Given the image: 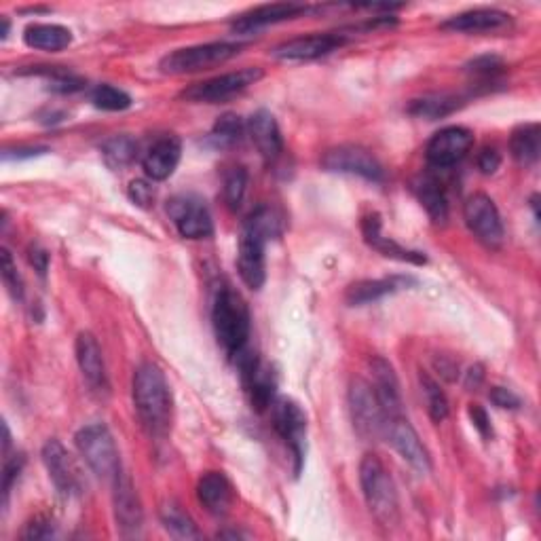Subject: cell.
<instances>
[{"label": "cell", "mask_w": 541, "mask_h": 541, "mask_svg": "<svg viewBox=\"0 0 541 541\" xmlns=\"http://www.w3.org/2000/svg\"><path fill=\"white\" fill-rule=\"evenodd\" d=\"M132 396L138 417L148 429V434L157 438L167 436L174 417V398L170 383L157 364L144 362L136 368Z\"/></svg>", "instance_id": "6da1fadb"}, {"label": "cell", "mask_w": 541, "mask_h": 541, "mask_svg": "<svg viewBox=\"0 0 541 541\" xmlns=\"http://www.w3.org/2000/svg\"><path fill=\"white\" fill-rule=\"evenodd\" d=\"M360 484L370 514L381 527L394 529L400 522V499L394 478L377 455H364L360 463Z\"/></svg>", "instance_id": "7a4b0ae2"}, {"label": "cell", "mask_w": 541, "mask_h": 541, "mask_svg": "<svg viewBox=\"0 0 541 541\" xmlns=\"http://www.w3.org/2000/svg\"><path fill=\"white\" fill-rule=\"evenodd\" d=\"M212 322L220 347L235 360L248 347L250 339V309L241 294L233 288H222L216 294Z\"/></svg>", "instance_id": "3957f363"}, {"label": "cell", "mask_w": 541, "mask_h": 541, "mask_svg": "<svg viewBox=\"0 0 541 541\" xmlns=\"http://www.w3.org/2000/svg\"><path fill=\"white\" fill-rule=\"evenodd\" d=\"M74 442H77V449L93 474L108 482L117 480L121 474V457L117 442L106 425L91 423L81 427L74 436Z\"/></svg>", "instance_id": "277c9868"}, {"label": "cell", "mask_w": 541, "mask_h": 541, "mask_svg": "<svg viewBox=\"0 0 541 541\" xmlns=\"http://www.w3.org/2000/svg\"><path fill=\"white\" fill-rule=\"evenodd\" d=\"M239 51L241 45L235 43H205L195 47H184L167 53L159 62V70L163 74H191L199 70H208L233 60Z\"/></svg>", "instance_id": "5b68a950"}, {"label": "cell", "mask_w": 541, "mask_h": 541, "mask_svg": "<svg viewBox=\"0 0 541 541\" xmlns=\"http://www.w3.org/2000/svg\"><path fill=\"white\" fill-rule=\"evenodd\" d=\"M263 77H265V72L256 66L241 68V70L220 74V77L186 87L180 93V98L186 102H193V104H218V102H225V100L237 96V93H241L250 85L258 83Z\"/></svg>", "instance_id": "8992f818"}, {"label": "cell", "mask_w": 541, "mask_h": 541, "mask_svg": "<svg viewBox=\"0 0 541 541\" xmlns=\"http://www.w3.org/2000/svg\"><path fill=\"white\" fill-rule=\"evenodd\" d=\"M273 429L282 438L294 457V472L301 474L305 461V442H307V415L301 404L292 398H275L271 404Z\"/></svg>", "instance_id": "52a82bcc"}, {"label": "cell", "mask_w": 541, "mask_h": 541, "mask_svg": "<svg viewBox=\"0 0 541 541\" xmlns=\"http://www.w3.org/2000/svg\"><path fill=\"white\" fill-rule=\"evenodd\" d=\"M349 413L353 429L362 440L383 438L385 413L379 404V398L370 383L356 379L349 387Z\"/></svg>", "instance_id": "ba28073f"}, {"label": "cell", "mask_w": 541, "mask_h": 541, "mask_svg": "<svg viewBox=\"0 0 541 541\" xmlns=\"http://www.w3.org/2000/svg\"><path fill=\"white\" fill-rule=\"evenodd\" d=\"M463 218L465 225H468V229L474 233L480 244L491 250L501 248L503 239H506V231H503V222L497 205L489 195L476 193L465 201Z\"/></svg>", "instance_id": "9c48e42d"}, {"label": "cell", "mask_w": 541, "mask_h": 541, "mask_svg": "<svg viewBox=\"0 0 541 541\" xmlns=\"http://www.w3.org/2000/svg\"><path fill=\"white\" fill-rule=\"evenodd\" d=\"M383 438L394 446V451L419 474H429L432 472V457H429V451L425 449V444L421 442L417 429L410 425V421L400 415V417H389L385 419V429H383Z\"/></svg>", "instance_id": "30bf717a"}, {"label": "cell", "mask_w": 541, "mask_h": 541, "mask_svg": "<svg viewBox=\"0 0 541 541\" xmlns=\"http://www.w3.org/2000/svg\"><path fill=\"white\" fill-rule=\"evenodd\" d=\"M322 167L328 172L360 176L368 182H383L385 178L383 165L379 163V159L370 151H366V148L356 146V144L330 148L322 159Z\"/></svg>", "instance_id": "8fae6325"}, {"label": "cell", "mask_w": 541, "mask_h": 541, "mask_svg": "<svg viewBox=\"0 0 541 541\" xmlns=\"http://www.w3.org/2000/svg\"><path fill=\"white\" fill-rule=\"evenodd\" d=\"M474 146V134L470 129L453 125L444 127L427 142L425 157L434 167H453L465 159Z\"/></svg>", "instance_id": "7c38bea8"}, {"label": "cell", "mask_w": 541, "mask_h": 541, "mask_svg": "<svg viewBox=\"0 0 541 541\" xmlns=\"http://www.w3.org/2000/svg\"><path fill=\"white\" fill-rule=\"evenodd\" d=\"M178 233L186 239H205L214 233V220L205 203L197 197L182 195L170 201L167 205Z\"/></svg>", "instance_id": "4fadbf2b"}, {"label": "cell", "mask_w": 541, "mask_h": 541, "mask_svg": "<svg viewBox=\"0 0 541 541\" xmlns=\"http://www.w3.org/2000/svg\"><path fill=\"white\" fill-rule=\"evenodd\" d=\"M345 43L347 39L343 34H332V32L309 34V36H298V39L277 45L271 51V55L275 60H282V62H311L341 49Z\"/></svg>", "instance_id": "5bb4252c"}, {"label": "cell", "mask_w": 541, "mask_h": 541, "mask_svg": "<svg viewBox=\"0 0 541 541\" xmlns=\"http://www.w3.org/2000/svg\"><path fill=\"white\" fill-rule=\"evenodd\" d=\"M265 246H267V239H263L254 231L244 227V231H241V237H239L237 271H239L241 282H244L252 290L263 288L265 279H267Z\"/></svg>", "instance_id": "9a60e30c"}, {"label": "cell", "mask_w": 541, "mask_h": 541, "mask_svg": "<svg viewBox=\"0 0 541 541\" xmlns=\"http://www.w3.org/2000/svg\"><path fill=\"white\" fill-rule=\"evenodd\" d=\"M43 463L49 472L51 482L55 484L62 495L70 497L81 491V476L77 463L72 461V455L64 449L60 440H47L43 446Z\"/></svg>", "instance_id": "2e32d148"}, {"label": "cell", "mask_w": 541, "mask_h": 541, "mask_svg": "<svg viewBox=\"0 0 541 541\" xmlns=\"http://www.w3.org/2000/svg\"><path fill=\"white\" fill-rule=\"evenodd\" d=\"M115 484V518H117V527L125 537H136L142 529L144 522V512H142V503L140 497L134 489V482L125 472L117 476Z\"/></svg>", "instance_id": "e0dca14e"}, {"label": "cell", "mask_w": 541, "mask_h": 541, "mask_svg": "<svg viewBox=\"0 0 541 541\" xmlns=\"http://www.w3.org/2000/svg\"><path fill=\"white\" fill-rule=\"evenodd\" d=\"M74 351H77V362L81 368V375L91 387V391H98V394H106L110 389L108 383V372L104 364L102 349L93 337L91 332H81L77 337V345H74Z\"/></svg>", "instance_id": "ac0fdd59"}, {"label": "cell", "mask_w": 541, "mask_h": 541, "mask_svg": "<svg viewBox=\"0 0 541 541\" xmlns=\"http://www.w3.org/2000/svg\"><path fill=\"white\" fill-rule=\"evenodd\" d=\"M370 368H372V389H375V394L379 398L385 419L404 415L400 381H398L394 366L383 358H372Z\"/></svg>", "instance_id": "d6986e66"}, {"label": "cell", "mask_w": 541, "mask_h": 541, "mask_svg": "<svg viewBox=\"0 0 541 541\" xmlns=\"http://www.w3.org/2000/svg\"><path fill=\"white\" fill-rule=\"evenodd\" d=\"M180 157H182V142L176 136H163L148 148L146 155L142 157L144 174L153 182L167 180L176 172Z\"/></svg>", "instance_id": "ffe728a7"}, {"label": "cell", "mask_w": 541, "mask_h": 541, "mask_svg": "<svg viewBox=\"0 0 541 541\" xmlns=\"http://www.w3.org/2000/svg\"><path fill=\"white\" fill-rule=\"evenodd\" d=\"M248 134L258 148L260 157L267 163L277 161L284 153V140L279 125L269 110H256V113L248 119Z\"/></svg>", "instance_id": "44dd1931"}, {"label": "cell", "mask_w": 541, "mask_h": 541, "mask_svg": "<svg viewBox=\"0 0 541 541\" xmlns=\"http://www.w3.org/2000/svg\"><path fill=\"white\" fill-rule=\"evenodd\" d=\"M307 13L305 5H296V3H275V5H263L256 7L248 13H244L239 20L233 22V30L239 34H252L260 28L279 24L286 20H294V17Z\"/></svg>", "instance_id": "7402d4cb"}, {"label": "cell", "mask_w": 541, "mask_h": 541, "mask_svg": "<svg viewBox=\"0 0 541 541\" xmlns=\"http://www.w3.org/2000/svg\"><path fill=\"white\" fill-rule=\"evenodd\" d=\"M197 499L210 514L225 516L235 499L233 484L222 472L203 474L197 484Z\"/></svg>", "instance_id": "603a6c76"}, {"label": "cell", "mask_w": 541, "mask_h": 541, "mask_svg": "<svg viewBox=\"0 0 541 541\" xmlns=\"http://www.w3.org/2000/svg\"><path fill=\"white\" fill-rule=\"evenodd\" d=\"M362 233L366 244L370 248H375L377 252H381L387 258H396L402 260V263H413V265H425V256L421 252L402 248L400 244H396L394 239H389L381 233V218L379 214H370L362 220Z\"/></svg>", "instance_id": "cb8c5ba5"}, {"label": "cell", "mask_w": 541, "mask_h": 541, "mask_svg": "<svg viewBox=\"0 0 541 541\" xmlns=\"http://www.w3.org/2000/svg\"><path fill=\"white\" fill-rule=\"evenodd\" d=\"M510 24V15L499 9H472L449 17L442 22V30L453 32H493Z\"/></svg>", "instance_id": "d4e9b609"}, {"label": "cell", "mask_w": 541, "mask_h": 541, "mask_svg": "<svg viewBox=\"0 0 541 541\" xmlns=\"http://www.w3.org/2000/svg\"><path fill=\"white\" fill-rule=\"evenodd\" d=\"M413 193L434 222H444L449 218V199H446V191L438 178L421 174L413 180Z\"/></svg>", "instance_id": "484cf974"}, {"label": "cell", "mask_w": 541, "mask_h": 541, "mask_svg": "<svg viewBox=\"0 0 541 541\" xmlns=\"http://www.w3.org/2000/svg\"><path fill=\"white\" fill-rule=\"evenodd\" d=\"M510 153L522 167H531L539 161L541 153V127L537 123H525L516 127L510 138Z\"/></svg>", "instance_id": "4316f807"}, {"label": "cell", "mask_w": 541, "mask_h": 541, "mask_svg": "<svg viewBox=\"0 0 541 541\" xmlns=\"http://www.w3.org/2000/svg\"><path fill=\"white\" fill-rule=\"evenodd\" d=\"M24 43L39 51H62L72 43V32L60 24H32L24 30Z\"/></svg>", "instance_id": "83f0119b"}, {"label": "cell", "mask_w": 541, "mask_h": 541, "mask_svg": "<svg viewBox=\"0 0 541 541\" xmlns=\"http://www.w3.org/2000/svg\"><path fill=\"white\" fill-rule=\"evenodd\" d=\"M463 106L461 98L457 96H449V93H434V96H423L419 100H413L408 106V113L419 119H427V121H436V119H444Z\"/></svg>", "instance_id": "f1b7e54d"}, {"label": "cell", "mask_w": 541, "mask_h": 541, "mask_svg": "<svg viewBox=\"0 0 541 541\" xmlns=\"http://www.w3.org/2000/svg\"><path fill=\"white\" fill-rule=\"evenodd\" d=\"M398 290V279H364V282H356L347 288L345 301L353 307L368 305L381 301L383 296Z\"/></svg>", "instance_id": "f546056e"}, {"label": "cell", "mask_w": 541, "mask_h": 541, "mask_svg": "<svg viewBox=\"0 0 541 541\" xmlns=\"http://www.w3.org/2000/svg\"><path fill=\"white\" fill-rule=\"evenodd\" d=\"M246 389L250 391V400H252V406L258 410V413H263V410H267L273 400H275V389H277V379L273 372L260 364L254 375L244 383Z\"/></svg>", "instance_id": "4dcf8cb0"}, {"label": "cell", "mask_w": 541, "mask_h": 541, "mask_svg": "<svg viewBox=\"0 0 541 541\" xmlns=\"http://www.w3.org/2000/svg\"><path fill=\"white\" fill-rule=\"evenodd\" d=\"M161 522H163L165 531L176 539H199L201 537L193 518L186 514L180 506H176V503H167V506H163Z\"/></svg>", "instance_id": "1f68e13d"}, {"label": "cell", "mask_w": 541, "mask_h": 541, "mask_svg": "<svg viewBox=\"0 0 541 541\" xmlns=\"http://www.w3.org/2000/svg\"><path fill=\"white\" fill-rule=\"evenodd\" d=\"M138 153V144L129 136H115L102 144V157L110 170H123L129 163H134Z\"/></svg>", "instance_id": "d6a6232c"}, {"label": "cell", "mask_w": 541, "mask_h": 541, "mask_svg": "<svg viewBox=\"0 0 541 541\" xmlns=\"http://www.w3.org/2000/svg\"><path fill=\"white\" fill-rule=\"evenodd\" d=\"M244 227L267 241L273 237H279L284 231L282 216H279L273 208H269V205H258V208L248 216Z\"/></svg>", "instance_id": "836d02e7"}, {"label": "cell", "mask_w": 541, "mask_h": 541, "mask_svg": "<svg viewBox=\"0 0 541 541\" xmlns=\"http://www.w3.org/2000/svg\"><path fill=\"white\" fill-rule=\"evenodd\" d=\"M419 383L423 389L429 417H432L434 423H442L446 417H449V400H446V394L440 389V385L427 375V372H419Z\"/></svg>", "instance_id": "e575fe53"}, {"label": "cell", "mask_w": 541, "mask_h": 541, "mask_svg": "<svg viewBox=\"0 0 541 541\" xmlns=\"http://www.w3.org/2000/svg\"><path fill=\"white\" fill-rule=\"evenodd\" d=\"M91 104L100 110H108V113H121V110L132 106V98H129V93H125L123 89L104 83L93 87Z\"/></svg>", "instance_id": "d590c367"}, {"label": "cell", "mask_w": 541, "mask_h": 541, "mask_svg": "<svg viewBox=\"0 0 541 541\" xmlns=\"http://www.w3.org/2000/svg\"><path fill=\"white\" fill-rule=\"evenodd\" d=\"M244 132H246V125H244V121H241V117L227 113L216 121L210 138L216 146L227 148V146L237 144L241 140V136H244Z\"/></svg>", "instance_id": "8d00e7d4"}, {"label": "cell", "mask_w": 541, "mask_h": 541, "mask_svg": "<svg viewBox=\"0 0 541 541\" xmlns=\"http://www.w3.org/2000/svg\"><path fill=\"white\" fill-rule=\"evenodd\" d=\"M248 191V172L246 167H231L225 176V203L231 210H239Z\"/></svg>", "instance_id": "74e56055"}, {"label": "cell", "mask_w": 541, "mask_h": 541, "mask_svg": "<svg viewBox=\"0 0 541 541\" xmlns=\"http://www.w3.org/2000/svg\"><path fill=\"white\" fill-rule=\"evenodd\" d=\"M3 265H0V269H3V282L7 286V292L11 294L13 301H22L24 298V282H22V275L17 273V265L15 260L11 256L9 250H3Z\"/></svg>", "instance_id": "f35d334b"}, {"label": "cell", "mask_w": 541, "mask_h": 541, "mask_svg": "<svg viewBox=\"0 0 541 541\" xmlns=\"http://www.w3.org/2000/svg\"><path fill=\"white\" fill-rule=\"evenodd\" d=\"M49 74V89L55 93H74L85 87V81L77 74H70L66 70H47Z\"/></svg>", "instance_id": "ab89813d"}, {"label": "cell", "mask_w": 541, "mask_h": 541, "mask_svg": "<svg viewBox=\"0 0 541 541\" xmlns=\"http://www.w3.org/2000/svg\"><path fill=\"white\" fill-rule=\"evenodd\" d=\"M129 199L134 201V205H138V208H153V203H155V189H153V184L148 182V180H132L129 182Z\"/></svg>", "instance_id": "60d3db41"}, {"label": "cell", "mask_w": 541, "mask_h": 541, "mask_svg": "<svg viewBox=\"0 0 541 541\" xmlns=\"http://www.w3.org/2000/svg\"><path fill=\"white\" fill-rule=\"evenodd\" d=\"M468 68L474 74H480V77H493V74H497L503 68V64L497 55H482V58L472 60Z\"/></svg>", "instance_id": "b9f144b4"}, {"label": "cell", "mask_w": 541, "mask_h": 541, "mask_svg": "<svg viewBox=\"0 0 541 541\" xmlns=\"http://www.w3.org/2000/svg\"><path fill=\"white\" fill-rule=\"evenodd\" d=\"M501 165V155L495 146H487L482 148L480 155H478V170L484 174V176H491L499 170Z\"/></svg>", "instance_id": "7bdbcfd3"}, {"label": "cell", "mask_w": 541, "mask_h": 541, "mask_svg": "<svg viewBox=\"0 0 541 541\" xmlns=\"http://www.w3.org/2000/svg\"><path fill=\"white\" fill-rule=\"evenodd\" d=\"M470 419L474 423V427L480 432L482 438H493V427H491V419L487 415V410H484L480 404H472L470 406Z\"/></svg>", "instance_id": "ee69618b"}, {"label": "cell", "mask_w": 541, "mask_h": 541, "mask_svg": "<svg viewBox=\"0 0 541 541\" xmlns=\"http://www.w3.org/2000/svg\"><path fill=\"white\" fill-rule=\"evenodd\" d=\"M489 398L499 408H510V410H514V408L520 406V398L514 394L512 389H506V387H493Z\"/></svg>", "instance_id": "f6af8a7d"}, {"label": "cell", "mask_w": 541, "mask_h": 541, "mask_svg": "<svg viewBox=\"0 0 541 541\" xmlns=\"http://www.w3.org/2000/svg\"><path fill=\"white\" fill-rule=\"evenodd\" d=\"M53 535V525L47 518H34L24 531V539H49Z\"/></svg>", "instance_id": "bcb514c9"}, {"label": "cell", "mask_w": 541, "mask_h": 541, "mask_svg": "<svg viewBox=\"0 0 541 541\" xmlns=\"http://www.w3.org/2000/svg\"><path fill=\"white\" fill-rule=\"evenodd\" d=\"M28 260H30V265L39 271V275L45 277L47 269H49V252L45 248H41L39 244H34L30 246L28 250Z\"/></svg>", "instance_id": "7dc6e473"}, {"label": "cell", "mask_w": 541, "mask_h": 541, "mask_svg": "<svg viewBox=\"0 0 541 541\" xmlns=\"http://www.w3.org/2000/svg\"><path fill=\"white\" fill-rule=\"evenodd\" d=\"M482 377H484V375H482V368H480V366H474V368L468 372V385H470V387H472V385L478 387L480 381H482Z\"/></svg>", "instance_id": "c3c4849f"}, {"label": "cell", "mask_w": 541, "mask_h": 541, "mask_svg": "<svg viewBox=\"0 0 541 541\" xmlns=\"http://www.w3.org/2000/svg\"><path fill=\"white\" fill-rule=\"evenodd\" d=\"M7 34H9V20H3V32H0V36L7 39Z\"/></svg>", "instance_id": "681fc988"}]
</instances>
